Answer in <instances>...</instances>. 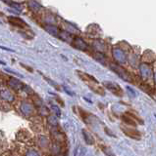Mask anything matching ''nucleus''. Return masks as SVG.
<instances>
[{
  "mask_svg": "<svg viewBox=\"0 0 156 156\" xmlns=\"http://www.w3.org/2000/svg\"><path fill=\"white\" fill-rule=\"evenodd\" d=\"M121 129H122V131L124 132L125 134L127 135L128 137H131V138H136V140H138V138H140V132L137 131L136 129H134V128L122 126V127H121Z\"/></svg>",
  "mask_w": 156,
  "mask_h": 156,
  "instance_id": "nucleus-3",
  "label": "nucleus"
},
{
  "mask_svg": "<svg viewBox=\"0 0 156 156\" xmlns=\"http://www.w3.org/2000/svg\"><path fill=\"white\" fill-rule=\"evenodd\" d=\"M127 91H128V93H129V95H131V97H133V98H134V97L137 96L136 92H134V90L131 89V87H129V86H128V87H127Z\"/></svg>",
  "mask_w": 156,
  "mask_h": 156,
  "instance_id": "nucleus-8",
  "label": "nucleus"
},
{
  "mask_svg": "<svg viewBox=\"0 0 156 156\" xmlns=\"http://www.w3.org/2000/svg\"><path fill=\"white\" fill-rule=\"evenodd\" d=\"M154 81L156 83V72H155V74H154Z\"/></svg>",
  "mask_w": 156,
  "mask_h": 156,
  "instance_id": "nucleus-9",
  "label": "nucleus"
},
{
  "mask_svg": "<svg viewBox=\"0 0 156 156\" xmlns=\"http://www.w3.org/2000/svg\"><path fill=\"white\" fill-rule=\"evenodd\" d=\"M112 69L114 71L116 72V73L120 76L121 78H123L125 81H128V82H131V78L130 74L128 73V72L125 70V69H123L122 67H117V65H112Z\"/></svg>",
  "mask_w": 156,
  "mask_h": 156,
  "instance_id": "nucleus-2",
  "label": "nucleus"
},
{
  "mask_svg": "<svg viewBox=\"0 0 156 156\" xmlns=\"http://www.w3.org/2000/svg\"><path fill=\"white\" fill-rule=\"evenodd\" d=\"M114 56H115V58L119 62H125V56H124V54L121 51H119V50L114 51Z\"/></svg>",
  "mask_w": 156,
  "mask_h": 156,
  "instance_id": "nucleus-6",
  "label": "nucleus"
},
{
  "mask_svg": "<svg viewBox=\"0 0 156 156\" xmlns=\"http://www.w3.org/2000/svg\"><path fill=\"white\" fill-rule=\"evenodd\" d=\"M123 120L125 121L126 123H128V124H130V125H131V126H136V123L134 122L133 120H131V118H129V117H127L126 115H124L123 117Z\"/></svg>",
  "mask_w": 156,
  "mask_h": 156,
  "instance_id": "nucleus-7",
  "label": "nucleus"
},
{
  "mask_svg": "<svg viewBox=\"0 0 156 156\" xmlns=\"http://www.w3.org/2000/svg\"><path fill=\"white\" fill-rule=\"evenodd\" d=\"M140 74H141V76H143V78L146 79V78L149 77L150 74H151V69L145 64L140 65Z\"/></svg>",
  "mask_w": 156,
  "mask_h": 156,
  "instance_id": "nucleus-4",
  "label": "nucleus"
},
{
  "mask_svg": "<svg viewBox=\"0 0 156 156\" xmlns=\"http://www.w3.org/2000/svg\"><path fill=\"white\" fill-rule=\"evenodd\" d=\"M104 85H105V87L109 90V91H111L113 94H115L116 96L118 97H121L122 96V89H121V87L118 84H116V83L114 82H104Z\"/></svg>",
  "mask_w": 156,
  "mask_h": 156,
  "instance_id": "nucleus-1",
  "label": "nucleus"
},
{
  "mask_svg": "<svg viewBox=\"0 0 156 156\" xmlns=\"http://www.w3.org/2000/svg\"><path fill=\"white\" fill-rule=\"evenodd\" d=\"M82 134H84V137H85V143L88 144H92L94 143V141H93V138L91 137V135H89L86 131H82Z\"/></svg>",
  "mask_w": 156,
  "mask_h": 156,
  "instance_id": "nucleus-5",
  "label": "nucleus"
}]
</instances>
